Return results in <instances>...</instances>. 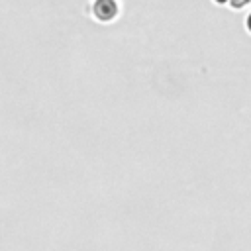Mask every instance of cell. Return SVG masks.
Here are the masks:
<instances>
[{
    "instance_id": "2",
    "label": "cell",
    "mask_w": 251,
    "mask_h": 251,
    "mask_svg": "<svg viewBox=\"0 0 251 251\" xmlns=\"http://www.w3.org/2000/svg\"><path fill=\"white\" fill-rule=\"evenodd\" d=\"M249 0H231V6H235V8H239V6H243V4H247Z\"/></svg>"
},
{
    "instance_id": "4",
    "label": "cell",
    "mask_w": 251,
    "mask_h": 251,
    "mask_svg": "<svg viewBox=\"0 0 251 251\" xmlns=\"http://www.w3.org/2000/svg\"><path fill=\"white\" fill-rule=\"evenodd\" d=\"M216 2H220V4H222V2H226V0H216Z\"/></svg>"
},
{
    "instance_id": "1",
    "label": "cell",
    "mask_w": 251,
    "mask_h": 251,
    "mask_svg": "<svg viewBox=\"0 0 251 251\" xmlns=\"http://www.w3.org/2000/svg\"><path fill=\"white\" fill-rule=\"evenodd\" d=\"M90 14L94 20L106 24L118 18L120 2L118 0H90Z\"/></svg>"
},
{
    "instance_id": "3",
    "label": "cell",
    "mask_w": 251,
    "mask_h": 251,
    "mask_svg": "<svg viewBox=\"0 0 251 251\" xmlns=\"http://www.w3.org/2000/svg\"><path fill=\"white\" fill-rule=\"evenodd\" d=\"M247 25H249V29H251V16H249V20H247Z\"/></svg>"
}]
</instances>
